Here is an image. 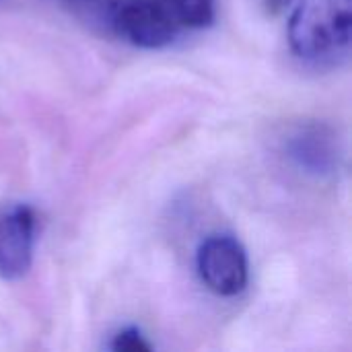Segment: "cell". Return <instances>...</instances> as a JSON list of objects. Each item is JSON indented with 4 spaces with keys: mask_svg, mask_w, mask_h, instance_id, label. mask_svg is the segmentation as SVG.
<instances>
[{
    "mask_svg": "<svg viewBox=\"0 0 352 352\" xmlns=\"http://www.w3.org/2000/svg\"><path fill=\"white\" fill-rule=\"evenodd\" d=\"M351 29V0H301L287 35L295 56L320 62L349 52Z\"/></svg>",
    "mask_w": 352,
    "mask_h": 352,
    "instance_id": "1",
    "label": "cell"
},
{
    "mask_svg": "<svg viewBox=\"0 0 352 352\" xmlns=\"http://www.w3.org/2000/svg\"><path fill=\"white\" fill-rule=\"evenodd\" d=\"M111 23L122 39L144 50L167 47L179 33V25L159 0H122L113 8Z\"/></svg>",
    "mask_w": 352,
    "mask_h": 352,
    "instance_id": "3",
    "label": "cell"
},
{
    "mask_svg": "<svg viewBox=\"0 0 352 352\" xmlns=\"http://www.w3.org/2000/svg\"><path fill=\"white\" fill-rule=\"evenodd\" d=\"M76 2H85V0H76Z\"/></svg>",
    "mask_w": 352,
    "mask_h": 352,
    "instance_id": "9",
    "label": "cell"
},
{
    "mask_svg": "<svg viewBox=\"0 0 352 352\" xmlns=\"http://www.w3.org/2000/svg\"><path fill=\"white\" fill-rule=\"evenodd\" d=\"M109 349L113 352H148L153 351V344L136 326H126L111 338Z\"/></svg>",
    "mask_w": 352,
    "mask_h": 352,
    "instance_id": "7",
    "label": "cell"
},
{
    "mask_svg": "<svg viewBox=\"0 0 352 352\" xmlns=\"http://www.w3.org/2000/svg\"><path fill=\"white\" fill-rule=\"evenodd\" d=\"M35 212L19 204L0 214V276L4 280L23 278L33 262Z\"/></svg>",
    "mask_w": 352,
    "mask_h": 352,
    "instance_id": "5",
    "label": "cell"
},
{
    "mask_svg": "<svg viewBox=\"0 0 352 352\" xmlns=\"http://www.w3.org/2000/svg\"><path fill=\"white\" fill-rule=\"evenodd\" d=\"M264 2H266V6H268L270 10L276 12V10H280V8H285L291 0H264Z\"/></svg>",
    "mask_w": 352,
    "mask_h": 352,
    "instance_id": "8",
    "label": "cell"
},
{
    "mask_svg": "<svg viewBox=\"0 0 352 352\" xmlns=\"http://www.w3.org/2000/svg\"><path fill=\"white\" fill-rule=\"evenodd\" d=\"M287 157L305 173L316 177L332 175L340 165V146L336 134L324 124H301L285 142Z\"/></svg>",
    "mask_w": 352,
    "mask_h": 352,
    "instance_id": "4",
    "label": "cell"
},
{
    "mask_svg": "<svg viewBox=\"0 0 352 352\" xmlns=\"http://www.w3.org/2000/svg\"><path fill=\"white\" fill-rule=\"evenodd\" d=\"M173 21L188 29H202L214 21V0H159Z\"/></svg>",
    "mask_w": 352,
    "mask_h": 352,
    "instance_id": "6",
    "label": "cell"
},
{
    "mask_svg": "<svg viewBox=\"0 0 352 352\" xmlns=\"http://www.w3.org/2000/svg\"><path fill=\"white\" fill-rule=\"evenodd\" d=\"M196 268L202 283L221 297L239 295L248 285V254L231 235L204 239L196 254Z\"/></svg>",
    "mask_w": 352,
    "mask_h": 352,
    "instance_id": "2",
    "label": "cell"
}]
</instances>
